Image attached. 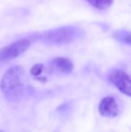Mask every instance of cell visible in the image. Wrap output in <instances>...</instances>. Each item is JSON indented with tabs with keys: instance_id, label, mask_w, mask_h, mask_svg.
<instances>
[{
	"instance_id": "obj_1",
	"label": "cell",
	"mask_w": 131,
	"mask_h": 132,
	"mask_svg": "<svg viewBox=\"0 0 131 132\" xmlns=\"http://www.w3.org/2000/svg\"><path fill=\"white\" fill-rule=\"evenodd\" d=\"M0 88L6 100L18 102L26 94L28 78L23 68L20 66L10 68L2 77Z\"/></svg>"
},
{
	"instance_id": "obj_5",
	"label": "cell",
	"mask_w": 131,
	"mask_h": 132,
	"mask_svg": "<svg viewBox=\"0 0 131 132\" xmlns=\"http://www.w3.org/2000/svg\"><path fill=\"white\" fill-rule=\"evenodd\" d=\"M99 112L101 116L114 118L119 113V106L114 97L107 96L101 101L99 104Z\"/></svg>"
},
{
	"instance_id": "obj_2",
	"label": "cell",
	"mask_w": 131,
	"mask_h": 132,
	"mask_svg": "<svg viewBox=\"0 0 131 132\" xmlns=\"http://www.w3.org/2000/svg\"><path fill=\"white\" fill-rule=\"evenodd\" d=\"M84 32L82 29L75 26H64L49 31L40 32L32 36L33 40H38L40 42L50 45H62L70 43L83 36Z\"/></svg>"
},
{
	"instance_id": "obj_4",
	"label": "cell",
	"mask_w": 131,
	"mask_h": 132,
	"mask_svg": "<svg viewBox=\"0 0 131 132\" xmlns=\"http://www.w3.org/2000/svg\"><path fill=\"white\" fill-rule=\"evenodd\" d=\"M108 79L114 86H116L122 94L127 96L131 94V83L128 75L123 70L116 68L110 72L108 75Z\"/></svg>"
},
{
	"instance_id": "obj_7",
	"label": "cell",
	"mask_w": 131,
	"mask_h": 132,
	"mask_svg": "<svg viewBox=\"0 0 131 132\" xmlns=\"http://www.w3.org/2000/svg\"><path fill=\"white\" fill-rule=\"evenodd\" d=\"M113 37L115 40H119V42L126 43L128 45L130 44V32L125 30H118L113 32Z\"/></svg>"
},
{
	"instance_id": "obj_9",
	"label": "cell",
	"mask_w": 131,
	"mask_h": 132,
	"mask_svg": "<svg viewBox=\"0 0 131 132\" xmlns=\"http://www.w3.org/2000/svg\"><path fill=\"white\" fill-rule=\"evenodd\" d=\"M43 65L42 64H36L31 69V74L33 76V77H38L41 74V72L43 71Z\"/></svg>"
},
{
	"instance_id": "obj_10",
	"label": "cell",
	"mask_w": 131,
	"mask_h": 132,
	"mask_svg": "<svg viewBox=\"0 0 131 132\" xmlns=\"http://www.w3.org/2000/svg\"><path fill=\"white\" fill-rule=\"evenodd\" d=\"M0 132H5V131H3V130H0Z\"/></svg>"
},
{
	"instance_id": "obj_6",
	"label": "cell",
	"mask_w": 131,
	"mask_h": 132,
	"mask_svg": "<svg viewBox=\"0 0 131 132\" xmlns=\"http://www.w3.org/2000/svg\"><path fill=\"white\" fill-rule=\"evenodd\" d=\"M51 68L57 72L63 74L71 73L74 68V65L71 61L66 57H56L50 62Z\"/></svg>"
},
{
	"instance_id": "obj_3",
	"label": "cell",
	"mask_w": 131,
	"mask_h": 132,
	"mask_svg": "<svg viewBox=\"0 0 131 132\" xmlns=\"http://www.w3.org/2000/svg\"><path fill=\"white\" fill-rule=\"evenodd\" d=\"M31 46V42L26 39L19 40L14 42V43L7 45L5 47L0 49V61L6 62L13 59L19 57L23 52L29 49Z\"/></svg>"
},
{
	"instance_id": "obj_8",
	"label": "cell",
	"mask_w": 131,
	"mask_h": 132,
	"mask_svg": "<svg viewBox=\"0 0 131 132\" xmlns=\"http://www.w3.org/2000/svg\"><path fill=\"white\" fill-rule=\"evenodd\" d=\"M85 1L99 10H106L113 3V0H85Z\"/></svg>"
}]
</instances>
